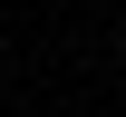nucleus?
Segmentation results:
<instances>
[{"mask_svg":"<svg viewBox=\"0 0 126 117\" xmlns=\"http://www.w3.org/2000/svg\"><path fill=\"white\" fill-rule=\"evenodd\" d=\"M116 59H126V29H116Z\"/></svg>","mask_w":126,"mask_h":117,"instance_id":"nucleus-1","label":"nucleus"}]
</instances>
